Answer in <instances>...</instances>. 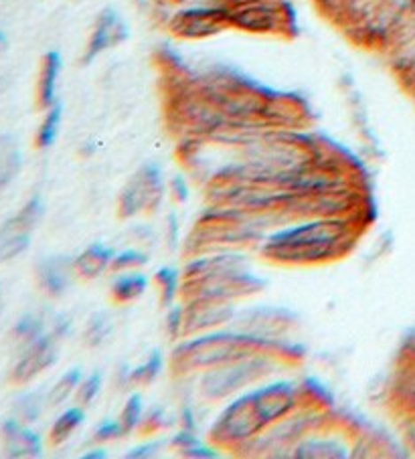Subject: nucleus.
<instances>
[{"mask_svg":"<svg viewBox=\"0 0 415 459\" xmlns=\"http://www.w3.org/2000/svg\"><path fill=\"white\" fill-rule=\"evenodd\" d=\"M367 225L355 217H311L267 233L259 257L282 267L336 264L357 249Z\"/></svg>","mask_w":415,"mask_h":459,"instance_id":"nucleus-1","label":"nucleus"},{"mask_svg":"<svg viewBox=\"0 0 415 459\" xmlns=\"http://www.w3.org/2000/svg\"><path fill=\"white\" fill-rule=\"evenodd\" d=\"M300 385L290 379L264 380L225 401L221 411L209 423L207 440L219 451L239 454L264 431L300 409Z\"/></svg>","mask_w":415,"mask_h":459,"instance_id":"nucleus-2","label":"nucleus"},{"mask_svg":"<svg viewBox=\"0 0 415 459\" xmlns=\"http://www.w3.org/2000/svg\"><path fill=\"white\" fill-rule=\"evenodd\" d=\"M257 352H276L300 364L306 356V348L292 338L267 340V338L251 336L234 326L203 332L196 336H187L174 342L171 352V369L181 379H193L195 374L205 372L217 366L234 363V360L257 355Z\"/></svg>","mask_w":415,"mask_h":459,"instance_id":"nucleus-3","label":"nucleus"},{"mask_svg":"<svg viewBox=\"0 0 415 459\" xmlns=\"http://www.w3.org/2000/svg\"><path fill=\"white\" fill-rule=\"evenodd\" d=\"M292 366H296L294 360L276 355V352H257V355L195 374V391L203 401L223 402L264 380L280 377Z\"/></svg>","mask_w":415,"mask_h":459,"instance_id":"nucleus-4","label":"nucleus"},{"mask_svg":"<svg viewBox=\"0 0 415 459\" xmlns=\"http://www.w3.org/2000/svg\"><path fill=\"white\" fill-rule=\"evenodd\" d=\"M231 29L259 37L294 39L300 34L292 0H225Z\"/></svg>","mask_w":415,"mask_h":459,"instance_id":"nucleus-5","label":"nucleus"},{"mask_svg":"<svg viewBox=\"0 0 415 459\" xmlns=\"http://www.w3.org/2000/svg\"><path fill=\"white\" fill-rule=\"evenodd\" d=\"M168 193L163 166L157 162H146L130 176L122 193L118 196V217L124 221L157 213Z\"/></svg>","mask_w":415,"mask_h":459,"instance_id":"nucleus-6","label":"nucleus"},{"mask_svg":"<svg viewBox=\"0 0 415 459\" xmlns=\"http://www.w3.org/2000/svg\"><path fill=\"white\" fill-rule=\"evenodd\" d=\"M267 281L253 270L211 275L182 284L181 300H217L243 303L262 294Z\"/></svg>","mask_w":415,"mask_h":459,"instance_id":"nucleus-7","label":"nucleus"},{"mask_svg":"<svg viewBox=\"0 0 415 459\" xmlns=\"http://www.w3.org/2000/svg\"><path fill=\"white\" fill-rule=\"evenodd\" d=\"M229 29V11L221 3L185 4L166 19V31L181 41H207Z\"/></svg>","mask_w":415,"mask_h":459,"instance_id":"nucleus-8","label":"nucleus"},{"mask_svg":"<svg viewBox=\"0 0 415 459\" xmlns=\"http://www.w3.org/2000/svg\"><path fill=\"white\" fill-rule=\"evenodd\" d=\"M300 317L290 308L282 306H239L231 326L245 334L267 338V340H282L290 338L298 328Z\"/></svg>","mask_w":415,"mask_h":459,"instance_id":"nucleus-9","label":"nucleus"},{"mask_svg":"<svg viewBox=\"0 0 415 459\" xmlns=\"http://www.w3.org/2000/svg\"><path fill=\"white\" fill-rule=\"evenodd\" d=\"M45 213V204L41 196H33V199L23 204L15 217H11L3 227H0V261H11L25 253L31 245L33 231Z\"/></svg>","mask_w":415,"mask_h":459,"instance_id":"nucleus-10","label":"nucleus"},{"mask_svg":"<svg viewBox=\"0 0 415 459\" xmlns=\"http://www.w3.org/2000/svg\"><path fill=\"white\" fill-rule=\"evenodd\" d=\"M347 429H339V419H330L325 427L306 435L292 451L300 459H344L353 455V441Z\"/></svg>","mask_w":415,"mask_h":459,"instance_id":"nucleus-11","label":"nucleus"},{"mask_svg":"<svg viewBox=\"0 0 415 459\" xmlns=\"http://www.w3.org/2000/svg\"><path fill=\"white\" fill-rule=\"evenodd\" d=\"M130 37V27L122 15L111 6H105L97 12L96 23L91 27V33L88 37L86 49L81 55V65H91L97 57H102L104 53L111 51V49L126 43Z\"/></svg>","mask_w":415,"mask_h":459,"instance_id":"nucleus-12","label":"nucleus"},{"mask_svg":"<svg viewBox=\"0 0 415 459\" xmlns=\"http://www.w3.org/2000/svg\"><path fill=\"white\" fill-rule=\"evenodd\" d=\"M185 310V338L203 332L227 328L234 322L239 303L217 300H181Z\"/></svg>","mask_w":415,"mask_h":459,"instance_id":"nucleus-13","label":"nucleus"},{"mask_svg":"<svg viewBox=\"0 0 415 459\" xmlns=\"http://www.w3.org/2000/svg\"><path fill=\"white\" fill-rule=\"evenodd\" d=\"M59 342L51 332H47L37 340L27 344L23 356L17 360L11 372V380L15 385H29L41 374L53 369L59 360Z\"/></svg>","mask_w":415,"mask_h":459,"instance_id":"nucleus-14","label":"nucleus"},{"mask_svg":"<svg viewBox=\"0 0 415 459\" xmlns=\"http://www.w3.org/2000/svg\"><path fill=\"white\" fill-rule=\"evenodd\" d=\"M77 279L75 257L49 256L37 264V281L49 298H61Z\"/></svg>","mask_w":415,"mask_h":459,"instance_id":"nucleus-15","label":"nucleus"},{"mask_svg":"<svg viewBox=\"0 0 415 459\" xmlns=\"http://www.w3.org/2000/svg\"><path fill=\"white\" fill-rule=\"evenodd\" d=\"M4 454L9 457L27 459L43 455V440L37 431L27 427V423L15 419H6L3 423Z\"/></svg>","mask_w":415,"mask_h":459,"instance_id":"nucleus-16","label":"nucleus"},{"mask_svg":"<svg viewBox=\"0 0 415 459\" xmlns=\"http://www.w3.org/2000/svg\"><path fill=\"white\" fill-rule=\"evenodd\" d=\"M116 249L104 241L89 243L86 249L75 256V272L77 278L94 281L100 279L104 273L111 272V261H114Z\"/></svg>","mask_w":415,"mask_h":459,"instance_id":"nucleus-17","label":"nucleus"},{"mask_svg":"<svg viewBox=\"0 0 415 459\" xmlns=\"http://www.w3.org/2000/svg\"><path fill=\"white\" fill-rule=\"evenodd\" d=\"M63 69V59L59 51H47L41 61V72L37 81V103L41 110H49L58 103V88Z\"/></svg>","mask_w":415,"mask_h":459,"instance_id":"nucleus-18","label":"nucleus"},{"mask_svg":"<svg viewBox=\"0 0 415 459\" xmlns=\"http://www.w3.org/2000/svg\"><path fill=\"white\" fill-rule=\"evenodd\" d=\"M152 286V278L140 272H124L114 273V279L110 284V298L116 306H128V303L138 302L142 295L149 292Z\"/></svg>","mask_w":415,"mask_h":459,"instance_id":"nucleus-19","label":"nucleus"},{"mask_svg":"<svg viewBox=\"0 0 415 459\" xmlns=\"http://www.w3.org/2000/svg\"><path fill=\"white\" fill-rule=\"evenodd\" d=\"M83 423H86V407H67L65 411L53 421L51 429H49V443H51L53 448H59V445L67 443L77 433V429L83 427Z\"/></svg>","mask_w":415,"mask_h":459,"instance_id":"nucleus-20","label":"nucleus"},{"mask_svg":"<svg viewBox=\"0 0 415 459\" xmlns=\"http://www.w3.org/2000/svg\"><path fill=\"white\" fill-rule=\"evenodd\" d=\"M23 168V152L19 142L11 134L0 136V188H6L17 179Z\"/></svg>","mask_w":415,"mask_h":459,"instance_id":"nucleus-21","label":"nucleus"},{"mask_svg":"<svg viewBox=\"0 0 415 459\" xmlns=\"http://www.w3.org/2000/svg\"><path fill=\"white\" fill-rule=\"evenodd\" d=\"M152 284L158 292V302L163 308H171L174 303L181 302L182 294V272L174 270V267H160V270L154 272L152 275Z\"/></svg>","mask_w":415,"mask_h":459,"instance_id":"nucleus-22","label":"nucleus"},{"mask_svg":"<svg viewBox=\"0 0 415 459\" xmlns=\"http://www.w3.org/2000/svg\"><path fill=\"white\" fill-rule=\"evenodd\" d=\"M165 369V356L160 350H152L144 363L128 366V386L149 388L154 385Z\"/></svg>","mask_w":415,"mask_h":459,"instance_id":"nucleus-23","label":"nucleus"},{"mask_svg":"<svg viewBox=\"0 0 415 459\" xmlns=\"http://www.w3.org/2000/svg\"><path fill=\"white\" fill-rule=\"evenodd\" d=\"M81 379V369H69L67 372H63L58 383L47 391V407H61L65 405L69 399H75L77 386H80Z\"/></svg>","mask_w":415,"mask_h":459,"instance_id":"nucleus-24","label":"nucleus"},{"mask_svg":"<svg viewBox=\"0 0 415 459\" xmlns=\"http://www.w3.org/2000/svg\"><path fill=\"white\" fill-rule=\"evenodd\" d=\"M61 122H63V105L58 102L49 110H45V118L39 126L37 136H35V146H37L39 150H49V148L58 142Z\"/></svg>","mask_w":415,"mask_h":459,"instance_id":"nucleus-25","label":"nucleus"},{"mask_svg":"<svg viewBox=\"0 0 415 459\" xmlns=\"http://www.w3.org/2000/svg\"><path fill=\"white\" fill-rule=\"evenodd\" d=\"M111 332H114V324L110 316L105 312H96L88 317L86 328H83V342L88 348H102L104 344H108Z\"/></svg>","mask_w":415,"mask_h":459,"instance_id":"nucleus-26","label":"nucleus"},{"mask_svg":"<svg viewBox=\"0 0 415 459\" xmlns=\"http://www.w3.org/2000/svg\"><path fill=\"white\" fill-rule=\"evenodd\" d=\"M144 413H146V407H144L142 394H140L138 391L130 393L128 399H126V402H124V407L119 409V415H118V419H119V423H122V429H124L126 435L138 433L140 425H142Z\"/></svg>","mask_w":415,"mask_h":459,"instance_id":"nucleus-27","label":"nucleus"},{"mask_svg":"<svg viewBox=\"0 0 415 459\" xmlns=\"http://www.w3.org/2000/svg\"><path fill=\"white\" fill-rule=\"evenodd\" d=\"M298 385H300L302 402H304L306 407H314V409H333L334 407L333 393H330L319 379L306 377V379H302Z\"/></svg>","mask_w":415,"mask_h":459,"instance_id":"nucleus-28","label":"nucleus"},{"mask_svg":"<svg viewBox=\"0 0 415 459\" xmlns=\"http://www.w3.org/2000/svg\"><path fill=\"white\" fill-rule=\"evenodd\" d=\"M177 423H179V415H171L165 407H152V409H146L142 425H140L138 433H142L146 437L160 435L165 433L166 429L177 425Z\"/></svg>","mask_w":415,"mask_h":459,"instance_id":"nucleus-29","label":"nucleus"},{"mask_svg":"<svg viewBox=\"0 0 415 459\" xmlns=\"http://www.w3.org/2000/svg\"><path fill=\"white\" fill-rule=\"evenodd\" d=\"M150 264V256L140 247H126L122 251H116L114 261H111V273L124 272H140Z\"/></svg>","mask_w":415,"mask_h":459,"instance_id":"nucleus-30","label":"nucleus"},{"mask_svg":"<svg viewBox=\"0 0 415 459\" xmlns=\"http://www.w3.org/2000/svg\"><path fill=\"white\" fill-rule=\"evenodd\" d=\"M47 332L49 330L43 317L37 314H25L23 317H19L15 328H12V336H15L17 342H23L27 346L43 334H47Z\"/></svg>","mask_w":415,"mask_h":459,"instance_id":"nucleus-31","label":"nucleus"},{"mask_svg":"<svg viewBox=\"0 0 415 459\" xmlns=\"http://www.w3.org/2000/svg\"><path fill=\"white\" fill-rule=\"evenodd\" d=\"M104 388V372L94 371L89 374H83L80 386H77L75 393V402L81 407H91L96 402V399L102 394Z\"/></svg>","mask_w":415,"mask_h":459,"instance_id":"nucleus-32","label":"nucleus"},{"mask_svg":"<svg viewBox=\"0 0 415 459\" xmlns=\"http://www.w3.org/2000/svg\"><path fill=\"white\" fill-rule=\"evenodd\" d=\"M47 407V394L43 397L41 393H27L17 401L15 411H17V419L23 423H35L43 413V409Z\"/></svg>","mask_w":415,"mask_h":459,"instance_id":"nucleus-33","label":"nucleus"},{"mask_svg":"<svg viewBox=\"0 0 415 459\" xmlns=\"http://www.w3.org/2000/svg\"><path fill=\"white\" fill-rule=\"evenodd\" d=\"M165 449H171V435H168V437L152 435V437H146L144 443H140V445H136V448H132L128 454H126V457H130V459L158 457Z\"/></svg>","mask_w":415,"mask_h":459,"instance_id":"nucleus-34","label":"nucleus"},{"mask_svg":"<svg viewBox=\"0 0 415 459\" xmlns=\"http://www.w3.org/2000/svg\"><path fill=\"white\" fill-rule=\"evenodd\" d=\"M168 340L179 342L185 338V310H182V302L174 303L168 308L166 312V324H165Z\"/></svg>","mask_w":415,"mask_h":459,"instance_id":"nucleus-35","label":"nucleus"},{"mask_svg":"<svg viewBox=\"0 0 415 459\" xmlns=\"http://www.w3.org/2000/svg\"><path fill=\"white\" fill-rule=\"evenodd\" d=\"M126 437L124 429H122V423L116 417V419H104L97 423V427L94 431V440L97 443H111V441H118Z\"/></svg>","mask_w":415,"mask_h":459,"instance_id":"nucleus-36","label":"nucleus"},{"mask_svg":"<svg viewBox=\"0 0 415 459\" xmlns=\"http://www.w3.org/2000/svg\"><path fill=\"white\" fill-rule=\"evenodd\" d=\"M168 195L177 204H185L191 199V185H188L187 176L174 174L171 180H168Z\"/></svg>","mask_w":415,"mask_h":459,"instance_id":"nucleus-37","label":"nucleus"},{"mask_svg":"<svg viewBox=\"0 0 415 459\" xmlns=\"http://www.w3.org/2000/svg\"><path fill=\"white\" fill-rule=\"evenodd\" d=\"M49 332H51V334L58 338V340H65V338L72 336V332H73L72 317L63 316V314L55 316V320L51 324V330H49Z\"/></svg>","mask_w":415,"mask_h":459,"instance_id":"nucleus-38","label":"nucleus"},{"mask_svg":"<svg viewBox=\"0 0 415 459\" xmlns=\"http://www.w3.org/2000/svg\"><path fill=\"white\" fill-rule=\"evenodd\" d=\"M166 243L171 249H177V245H179V217H177V213L166 215Z\"/></svg>","mask_w":415,"mask_h":459,"instance_id":"nucleus-39","label":"nucleus"},{"mask_svg":"<svg viewBox=\"0 0 415 459\" xmlns=\"http://www.w3.org/2000/svg\"><path fill=\"white\" fill-rule=\"evenodd\" d=\"M81 457L83 459H105L108 457V451H105L104 448H94V449H89L88 454H83Z\"/></svg>","mask_w":415,"mask_h":459,"instance_id":"nucleus-40","label":"nucleus"},{"mask_svg":"<svg viewBox=\"0 0 415 459\" xmlns=\"http://www.w3.org/2000/svg\"><path fill=\"white\" fill-rule=\"evenodd\" d=\"M6 45H9V39H6V34H4V31L0 29V49H4Z\"/></svg>","mask_w":415,"mask_h":459,"instance_id":"nucleus-41","label":"nucleus"},{"mask_svg":"<svg viewBox=\"0 0 415 459\" xmlns=\"http://www.w3.org/2000/svg\"><path fill=\"white\" fill-rule=\"evenodd\" d=\"M410 6H411V11L415 12V0H410Z\"/></svg>","mask_w":415,"mask_h":459,"instance_id":"nucleus-42","label":"nucleus"}]
</instances>
